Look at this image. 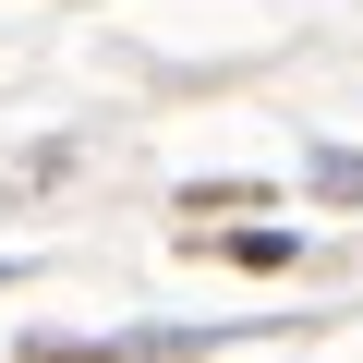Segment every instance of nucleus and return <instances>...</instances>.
I'll return each instance as SVG.
<instances>
[{
	"mask_svg": "<svg viewBox=\"0 0 363 363\" xmlns=\"http://www.w3.org/2000/svg\"><path fill=\"white\" fill-rule=\"evenodd\" d=\"M315 194L327 206H363V145H315Z\"/></svg>",
	"mask_w": 363,
	"mask_h": 363,
	"instance_id": "f257e3e1",
	"label": "nucleus"
},
{
	"mask_svg": "<svg viewBox=\"0 0 363 363\" xmlns=\"http://www.w3.org/2000/svg\"><path fill=\"white\" fill-rule=\"evenodd\" d=\"M13 279H25V267H13V255H0V291H13Z\"/></svg>",
	"mask_w": 363,
	"mask_h": 363,
	"instance_id": "f03ea898",
	"label": "nucleus"
}]
</instances>
